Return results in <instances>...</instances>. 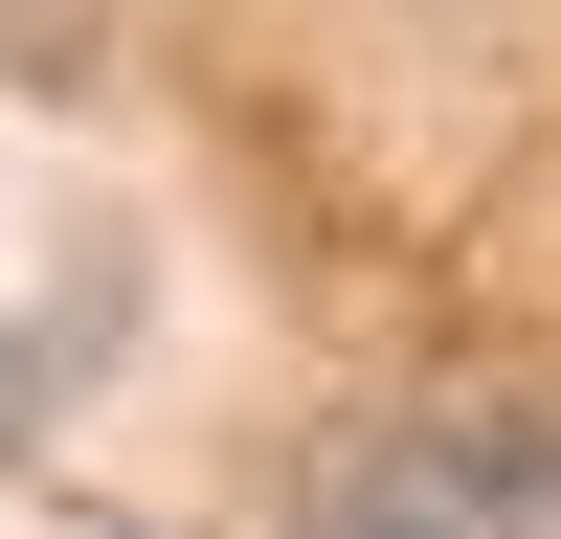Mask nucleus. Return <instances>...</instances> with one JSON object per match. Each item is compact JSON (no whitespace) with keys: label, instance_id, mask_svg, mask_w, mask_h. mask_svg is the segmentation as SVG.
<instances>
[{"label":"nucleus","instance_id":"1","mask_svg":"<svg viewBox=\"0 0 561 539\" xmlns=\"http://www.w3.org/2000/svg\"><path fill=\"white\" fill-rule=\"evenodd\" d=\"M293 539H561V427L539 404H427V427L337 449L293 494Z\"/></svg>","mask_w":561,"mask_h":539},{"label":"nucleus","instance_id":"2","mask_svg":"<svg viewBox=\"0 0 561 539\" xmlns=\"http://www.w3.org/2000/svg\"><path fill=\"white\" fill-rule=\"evenodd\" d=\"M23 427H45V337L0 314V449H23Z\"/></svg>","mask_w":561,"mask_h":539}]
</instances>
